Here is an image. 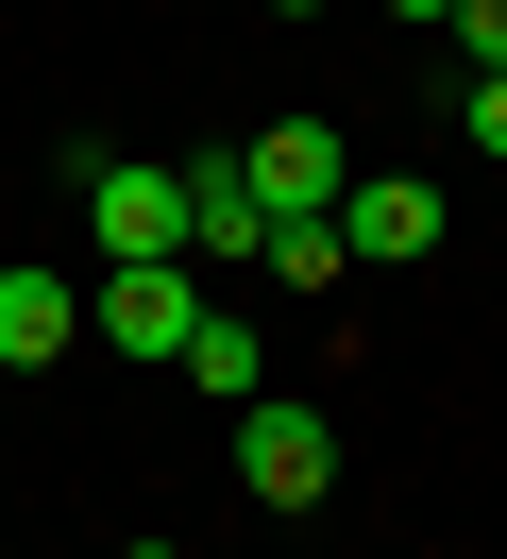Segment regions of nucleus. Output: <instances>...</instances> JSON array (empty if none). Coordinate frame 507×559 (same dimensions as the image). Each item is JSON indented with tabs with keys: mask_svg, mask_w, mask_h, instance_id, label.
I'll return each instance as SVG.
<instances>
[{
	"mask_svg": "<svg viewBox=\"0 0 507 559\" xmlns=\"http://www.w3.org/2000/svg\"><path fill=\"white\" fill-rule=\"evenodd\" d=\"M254 272H270V288H338L355 254H338V221H270V254H254Z\"/></svg>",
	"mask_w": 507,
	"mask_h": 559,
	"instance_id": "nucleus-9",
	"label": "nucleus"
},
{
	"mask_svg": "<svg viewBox=\"0 0 507 559\" xmlns=\"http://www.w3.org/2000/svg\"><path fill=\"white\" fill-rule=\"evenodd\" d=\"M68 340H85V288L68 272H0V373H51Z\"/></svg>",
	"mask_w": 507,
	"mask_h": 559,
	"instance_id": "nucleus-7",
	"label": "nucleus"
},
{
	"mask_svg": "<svg viewBox=\"0 0 507 559\" xmlns=\"http://www.w3.org/2000/svg\"><path fill=\"white\" fill-rule=\"evenodd\" d=\"M439 35H457V69H507V0H457Z\"/></svg>",
	"mask_w": 507,
	"mask_h": 559,
	"instance_id": "nucleus-10",
	"label": "nucleus"
},
{
	"mask_svg": "<svg viewBox=\"0 0 507 559\" xmlns=\"http://www.w3.org/2000/svg\"><path fill=\"white\" fill-rule=\"evenodd\" d=\"M169 373H203V390H220V407H254V390H270V356H254V322H237V306H203Z\"/></svg>",
	"mask_w": 507,
	"mask_h": 559,
	"instance_id": "nucleus-8",
	"label": "nucleus"
},
{
	"mask_svg": "<svg viewBox=\"0 0 507 559\" xmlns=\"http://www.w3.org/2000/svg\"><path fill=\"white\" fill-rule=\"evenodd\" d=\"M85 238H101V272H119V254H186V170L85 153Z\"/></svg>",
	"mask_w": 507,
	"mask_h": 559,
	"instance_id": "nucleus-2",
	"label": "nucleus"
},
{
	"mask_svg": "<svg viewBox=\"0 0 507 559\" xmlns=\"http://www.w3.org/2000/svg\"><path fill=\"white\" fill-rule=\"evenodd\" d=\"M389 17H406V35H439V17H457V0H389Z\"/></svg>",
	"mask_w": 507,
	"mask_h": 559,
	"instance_id": "nucleus-12",
	"label": "nucleus"
},
{
	"mask_svg": "<svg viewBox=\"0 0 507 559\" xmlns=\"http://www.w3.org/2000/svg\"><path fill=\"white\" fill-rule=\"evenodd\" d=\"M254 254H270L254 170H237V153H203V170H186V272H254Z\"/></svg>",
	"mask_w": 507,
	"mask_h": 559,
	"instance_id": "nucleus-6",
	"label": "nucleus"
},
{
	"mask_svg": "<svg viewBox=\"0 0 507 559\" xmlns=\"http://www.w3.org/2000/svg\"><path fill=\"white\" fill-rule=\"evenodd\" d=\"M457 119H473V153H507V69H457Z\"/></svg>",
	"mask_w": 507,
	"mask_h": 559,
	"instance_id": "nucleus-11",
	"label": "nucleus"
},
{
	"mask_svg": "<svg viewBox=\"0 0 507 559\" xmlns=\"http://www.w3.org/2000/svg\"><path fill=\"white\" fill-rule=\"evenodd\" d=\"M338 254H355V272H423L439 254V187L423 170H355L338 187Z\"/></svg>",
	"mask_w": 507,
	"mask_h": 559,
	"instance_id": "nucleus-4",
	"label": "nucleus"
},
{
	"mask_svg": "<svg viewBox=\"0 0 507 559\" xmlns=\"http://www.w3.org/2000/svg\"><path fill=\"white\" fill-rule=\"evenodd\" d=\"M186 322H203L186 254H119V272L85 288V340H101V356H135V373H153V356H186Z\"/></svg>",
	"mask_w": 507,
	"mask_h": 559,
	"instance_id": "nucleus-1",
	"label": "nucleus"
},
{
	"mask_svg": "<svg viewBox=\"0 0 507 559\" xmlns=\"http://www.w3.org/2000/svg\"><path fill=\"white\" fill-rule=\"evenodd\" d=\"M237 170H254V204H270V221H338L355 153H338L322 119H270V136H237Z\"/></svg>",
	"mask_w": 507,
	"mask_h": 559,
	"instance_id": "nucleus-5",
	"label": "nucleus"
},
{
	"mask_svg": "<svg viewBox=\"0 0 507 559\" xmlns=\"http://www.w3.org/2000/svg\"><path fill=\"white\" fill-rule=\"evenodd\" d=\"M237 491H254V509H322V491H338V424L254 390V407H237Z\"/></svg>",
	"mask_w": 507,
	"mask_h": 559,
	"instance_id": "nucleus-3",
	"label": "nucleus"
},
{
	"mask_svg": "<svg viewBox=\"0 0 507 559\" xmlns=\"http://www.w3.org/2000/svg\"><path fill=\"white\" fill-rule=\"evenodd\" d=\"M119 559H169V543H119Z\"/></svg>",
	"mask_w": 507,
	"mask_h": 559,
	"instance_id": "nucleus-14",
	"label": "nucleus"
},
{
	"mask_svg": "<svg viewBox=\"0 0 507 559\" xmlns=\"http://www.w3.org/2000/svg\"><path fill=\"white\" fill-rule=\"evenodd\" d=\"M270 17H322V0H270Z\"/></svg>",
	"mask_w": 507,
	"mask_h": 559,
	"instance_id": "nucleus-13",
	"label": "nucleus"
}]
</instances>
